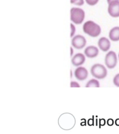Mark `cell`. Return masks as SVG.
<instances>
[{
    "label": "cell",
    "instance_id": "obj_13",
    "mask_svg": "<svg viewBox=\"0 0 119 134\" xmlns=\"http://www.w3.org/2000/svg\"><path fill=\"white\" fill-rule=\"evenodd\" d=\"M85 2L90 6H94L97 4L99 0H85Z\"/></svg>",
    "mask_w": 119,
    "mask_h": 134
},
{
    "label": "cell",
    "instance_id": "obj_14",
    "mask_svg": "<svg viewBox=\"0 0 119 134\" xmlns=\"http://www.w3.org/2000/svg\"><path fill=\"white\" fill-rule=\"evenodd\" d=\"M113 83L114 84L117 86L119 87V73L117 74L114 77L113 79Z\"/></svg>",
    "mask_w": 119,
    "mask_h": 134
},
{
    "label": "cell",
    "instance_id": "obj_12",
    "mask_svg": "<svg viewBox=\"0 0 119 134\" xmlns=\"http://www.w3.org/2000/svg\"><path fill=\"white\" fill-rule=\"evenodd\" d=\"M86 87H100V83L96 79H91L86 84Z\"/></svg>",
    "mask_w": 119,
    "mask_h": 134
},
{
    "label": "cell",
    "instance_id": "obj_21",
    "mask_svg": "<svg viewBox=\"0 0 119 134\" xmlns=\"http://www.w3.org/2000/svg\"><path fill=\"white\" fill-rule=\"evenodd\" d=\"M118 60H119V53H118Z\"/></svg>",
    "mask_w": 119,
    "mask_h": 134
},
{
    "label": "cell",
    "instance_id": "obj_5",
    "mask_svg": "<svg viewBox=\"0 0 119 134\" xmlns=\"http://www.w3.org/2000/svg\"><path fill=\"white\" fill-rule=\"evenodd\" d=\"M71 44L75 48L80 49L85 46L86 44V40L85 37L82 35L79 34L74 35L72 37Z\"/></svg>",
    "mask_w": 119,
    "mask_h": 134
},
{
    "label": "cell",
    "instance_id": "obj_16",
    "mask_svg": "<svg viewBox=\"0 0 119 134\" xmlns=\"http://www.w3.org/2000/svg\"><path fill=\"white\" fill-rule=\"evenodd\" d=\"M70 86L71 87H80V85L77 82H71Z\"/></svg>",
    "mask_w": 119,
    "mask_h": 134
},
{
    "label": "cell",
    "instance_id": "obj_9",
    "mask_svg": "<svg viewBox=\"0 0 119 134\" xmlns=\"http://www.w3.org/2000/svg\"><path fill=\"white\" fill-rule=\"evenodd\" d=\"M84 54L88 58H94L96 57L99 53V48L93 45L87 46L84 49Z\"/></svg>",
    "mask_w": 119,
    "mask_h": 134
},
{
    "label": "cell",
    "instance_id": "obj_11",
    "mask_svg": "<svg viewBox=\"0 0 119 134\" xmlns=\"http://www.w3.org/2000/svg\"><path fill=\"white\" fill-rule=\"evenodd\" d=\"M109 37L113 42L119 41V26H115L111 29L109 32Z\"/></svg>",
    "mask_w": 119,
    "mask_h": 134
},
{
    "label": "cell",
    "instance_id": "obj_3",
    "mask_svg": "<svg viewBox=\"0 0 119 134\" xmlns=\"http://www.w3.org/2000/svg\"><path fill=\"white\" fill-rule=\"evenodd\" d=\"M92 75L98 79H104L107 74V71L105 67L101 64H95L91 68Z\"/></svg>",
    "mask_w": 119,
    "mask_h": 134
},
{
    "label": "cell",
    "instance_id": "obj_1",
    "mask_svg": "<svg viewBox=\"0 0 119 134\" xmlns=\"http://www.w3.org/2000/svg\"><path fill=\"white\" fill-rule=\"evenodd\" d=\"M83 31L92 37H98L101 33L100 26L93 21H88L83 25Z\"/></svg>",
    "mask_w": 119,
    "mask_h": 134
},
{
    "label": "cell",
    "instance_id": "obj_18",
    "mask_svg": "<svg viewBox=\"0 0 119 134\" xmlns=\"http://www.w3.org/2000/svg\"><path fill=\"white\" fill-rule=\"evenodd\" d=\"M79 1V0H70V2H71V3L72 4H74L75 5V3Z\"/></svg>",
    "mask_w": 119,
    "mask_h": 134
},
{
    "label": "cell",
    "instance_id": "obj_6",
    "mask_svg": "<svg viewBox=\"0 0 119 134\" xmlns=\"http://www.w3.org/2000/svg\"><path fill=\"white\" fill-rule=\"evenodd\" d=\"M107 12L113 18L119 17V1H114L108 4Z\"/></svg>",
    "mask_w": 119,
    "mask_h": 134
},
{
    "label": "cell",
    "instance_id": "obj_20",
    "mask_svg": "<svg viewBox=\"0 0 119 134\" xmlns=\"http://www.w3.org/2000/svg\"><path fill=\"white\" fill-rule=\"evenodd\" d=\"M106 1H107V3L109 4V3H110V2H112V1H119V0H106Z\"/></svg>",
    "mask_w": 119,
    "mask_h": 134
},
{
    "label": "cell",
    "instance_id": "obj_8",
    "mask_svg": "<svg viewBox=\"0 0 119 134\" xmlns=\"http://www.w3.org/2000/svg\"><path fill=\"white\" fill-rule=\"evenodd\" d=\"M99 48L103 52L108 51L111 47V42L109 39L106 37H102L99 38L98 42Z\"/></svg>",
    "mask_w": 119,
    "mask_h": 134
},
{
    "label": "cell",
    "instance_id": "obj_10",
    "mask_svg": "<svg viewBox=\"0 0 119 134\" xmlns=\"http://www.w3.org/2000/svg\"><path fill=\"white\" fill-rule=\"evenodd\" d=\"M85 61V56L82 53H77L75 54L72 58L71 62L73 65L79 66L84 64Z\"/></svg>",
    "mask_w": 119,
    "mask_h": 134
},
{
    "label": "cell",
    "instance_id": "obj_17",
    "mask_svg": "<svg viewBox=\"0 0 119 134\" xmlns=\"http://www.w3.org/2000/svg\"><path fill=\"white\" fill-rule=\"evenodd\" d=\"M107 125L109 126H112L113 125V120L112 119H109L107 120Z\"/></svg>",
    "mask_w": 119,
    "mask_h": 134
},
{
    "label": "cell",
    "instance_id": "obj_7",
    "mask_svg": "<svg viewBox=\"0 0 119 134\" xmlns=\"http://www.w3.org/2000/svg\"><path fill=\"white\" fill-rule=\"evenodd\" d=\"M74 76L77 80L83 81L88 77V72L84 67L80 66L75 70Z\"/></svg>",
    "mask_w": 119,
    "mask_h": 134
},
{
    "label": "cell",
    "instance_id": "obj_4",
    "mask_svg": "<svg viewBox=\"0 0 119 134\" xmlns=\"http://www.w3.org/2000/svg\"><path fill=\"white\" fill-rule=\"evenodd\" d=\"M117 63V55L113 51H109L105 57V64L107 68L112 69L116 66Z\"/></svg>",
    "mask_w": 119,
    "mask_h": 134
},
{
    "label": "cell",
    "instance_id": "obj_15",
    "mask_svg": "<svg viewBox=\"0 0 119 134\" xmlns=\"http://www.w3.org/2000/svg\"><path fill=\"white\" fill-rule=\"evenodd\" d=\"M70 25H71V34L70 35H71V37H73L75 34L76 27L73 23H71Z\"/></svg>",
    "mask_w": 119,
    "mask_h": 134
},
{
    "label": "cell",
    "instance_id": "obj_19",
    "mask_svg": "<svg viewBox=\"0 0 119 134\" xmlns=\"http://www.w3.org/2000/svg\"><path fill=\"white\" fill-rule=\"evenodd\" d=\"M70 51H71V56H72L73 55V49L72 47L70 48Z\"/></svg>",
    "mask_w": 119,
    "mask_h": 134
},
{
    "label": "cell",
    "instance_id": "obj_2",
    "mask_svg": "<svg viewBox=\"0 0 119 134\" xmlns=\"http://www.w3.org/2000/svg\"><path fill=\"white\" fill-rule=\"evenodd\" d=\"M85 18V11L79 8H72L70 11V19L72 22L77 25L83 23Z\"/></svg>",
    "mask_w": 119,
    "mask_h": 134
}]
</instances>
